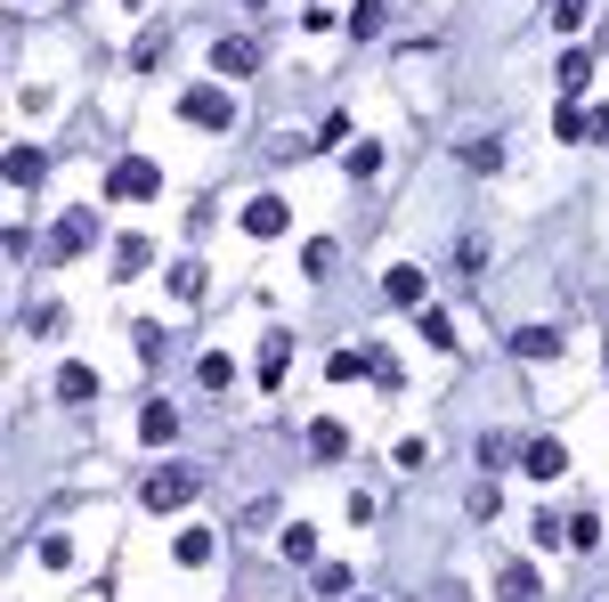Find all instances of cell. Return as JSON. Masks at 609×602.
Listing matches in <instances>:
<instances>
[{"label":"cell","instance_id":"cell-1","mask_svg":"<svg viewBox=\"0 0 609 602\" xmlns=\"http://www.w3.org/2000/svg\"><path fill=\"white\" fill-rule=\"evenodd\" d=\"M139 505H146V513H187V505H196V472H187V464H163L155 481L139 489Z\"/></svg>","mask_w":609,"mask_h":602},{"label":"cell","instance_id":"cell-2","mask_svg":"<svg viewBox=\"0 0 609 602\" xmlns=\"http://www.w3.org/2000/svg\"><path fill=\"white\" fill-rule=\"evenodd\" d=\"M179 114L196 122V131H228V122H236V107H228V90H220V81H196V90L179 98Z\"/></svg>","mask_w":609,"mask_h":602},{"label":"cell","instance_id":"cell-3","mask_svg":"<svg viewBox=\"0 0 609 602\" xmlns=\"http://www.w3.org/2000/svg\"><path fill=\"white\" fill-rule=\"evenodd\" d=\"M107 196H131V204H146V196H163V172L146 155H122L114 172H107Z\"/></svg>","mask_w":609,"mask_h":602},{"label":"cell","instance_id":"cell-4","mask_svg":"<svg viewBox=\"0 0 609 602\" xmlns=\"http://www.w3.org/2000/svg\"><path fill=\"white\" fill-rule=\"evenodd\" d=\"M90 237H98V220H90V212H57L49 253H57V261H74V253H90Z\"/></svg>","mask_w":609,"mask_h":602},{"label":"cell","instance_id":"cell-5","mask_svg":"<svg viewBox=\"0 0 609 602\" xmlns=\"http://www.w3.org/2000/svg\"><path fill=\"white\" fill-rule=\"evenodd\" d=\"M520 472H529V481H561V472H569V448L561 440H529L520 448Z\"/></svg>","mask_w":609,"mask_h":602},{"label":"cell","instance_id":"cell-6","mask_svg":"<svg viewBox=\"0 0 609 602\" xmlns=\"http://www.w3.org/2000/svg\"><path fill=\"white\" fill-rule=\"evenodd\" d=\"M292 212H285V196H252L244 204V237H285Z\"/></svg>","mask_w":609,"mask_h":602},{"label":"cell","instance_id":"cell-7","mask_svg":"<svg viewBox=\"0 0 609 602\" xmlns=\"http://www.w3.org/2000/svg\"><path fill=\"white\" fill-rule=\"evenodd\" d=\"M285 375H292V342H285V335H268V342H261V359H252V383L277 391Z\"/></svg>","mask_w":609,"mask_h":602},{"label":"cell","instance_id":"cell-8","mask_svg":"<svg viewBox=\"0 0 609 602\" xmlns=\"http://www.w3.org/2000/svg\"><path fill=\"white\" fill-rule=\"evenodd\" d=\"M139 440H146V448H171V440H179V407H171V399H146Z\"/></svg>","mask_w":609,"mask_h":602},{"label":"cell","instance_id":"cell-9","mask_svg":"<svg viewBox=\"0 0 609 602\" xmlns=\"http://www.w3.org/2000/svg\"><path fill=\"white\" fill-rule=\"evenodd\" d=\"M503 350H512V359H561V335H553V326H512Z\"/></svg>","mask_w":609,"mask_h":602},{"label":"cell","instance_id":"cell-10","mask_svg":"<svg viewBox=\"0 0 609 602\" xmlns=\"http://www.w3.org/2000/svg\"><path fill=\"white\" fill-rule=\"evenodd\" d=\"M252 66H261V50H252L244 33H236V41H212V74H220V81H236V74H252Z\"/></svg>","mask_w":609,"mask_h":602},{"label":"cell","instance_id":"cell-11","mask_svg":"<svg viewBox=\"0 0 609 602\" xmlns=\"http://www.w3.org/2000/svg\"><path fill=\"white\" fill-rule=\"evenodd\" d=\"M57 399H66V407H90V399H98V366H57Z\"/></svg>","mask_w":609,"mask_h":602},{"label":"cell","instance_id":"cell-12","mask_svg":"<svg viewBox=\"0 0 609 602\" xmlns=\"http://www.w3.org/2000/svg\"><path fill=\"white\" fill-rule=\"evenodd\" d=\"M496 602H536V570L529 562H503L496 570Z\"/></svg>","mask_w":609,"mask_h":602},{"label":"cell","instance_id":"cell-13","mask_svg":"<svg viewBox=\"0 0 609 602\" xmlns=\"http://www.w3.org/2000/svg\"><path fill=\"white\" fill-rule=\"evenodd\" d=\"M553 139H561V147H577V139H594V114L561 98V107H553Z\"/></svg>","mask_w":609,"mask_h":602},{"label":"cell","instance_id":"cell-14","mask_svg":"<svg viewBox=\"0 0 609 602\" xmlns=\"http://www.w3.org/2000/svg\"><path fill=\"white\" fill-rule=\"evenodd\" d=\"M155 261V237H114V277H139Z\"/></svg>","mask_w":609,"mask_h":602},{"label":"cell","instance_id":"cell-15","mask_svg":"<svg viewBox=\"0 0 609 602\" xmlns=\"http://www.w3.org/2000/svg\"><path fill=\"white\" fill-rule=\"evenodd\" d=\"M342 448H350V424H333V415H318V424H309V456H325V464H333Z\"/></svg>","mask_w":609,"mask_h":602},{"label":"cell","instance_id":"cell-16","mask_svg":"<svg viewBox=\"0 0 609 602\" xmlns=\"http://www.w3.org/2000/svg\"><path fill=\"white\" fill-rule=\"evenodd\" d=\"M383 294H390L398 309H414V302H423V269H407V261H398L390 277H383Z\"/></svg>","mask_w":609,"mask_h":602},{"label":"cell","instance_id":"cell-17","mask_svg":"<svg viewBox=\"0 0 609 602\" xmlns=\"http://www.w3.org/2000/svg\"><path fill=\"white\" fill-rule=\"evenodd\" d=\"M285 562H318V522H285Z\"/></svg>","mask_w":609,"mask_h":602},{"label":"cell","instance_id":"cell-18","mask_svg":"<svg viewBox=\"0 0 609 602\" xmlns=\"http://www.w3.org/2000/svg\"><path fill=\"white\" fill-rule=\"evenodd\" d=\"M212 546H220V537H212V529H179V546H171V562H187V570H203V562H212Z\"/></svg>","mask_w":609,"mask_h":602},{"label":"cell","instance_id":"cell-19","mask_svg":"<svg viewBox=\"0 0 609 602\" xmlns=\"http://www.w3.org/2000/svg\"><path fill=\"white\" fill-rule=\"evenodd\" d=\"M594 81V50H561V98H577Z\"/></svg>","mask_w":609,"mask_h":602},{"label":"cell","instance_id":"cell-20","mask_svg":"<svg viewBox=\"0 0 609 602\" xmlns=\"http://www.w3.org/2000/svg\"><path fill=\"white\" fill-rule=\"evenodd\" d=\"M196 383H203V391H228V383H236V359H228V350H203V359H196Z\"/></svg>","mask_w":609,"mask_h":602},{"label":"cell","instance_id":"cell-21","mask_svg":"<svg viewBox=\"0 0 609 602\" xmlns=\"http://www.w3.org/2000/svg\"><path fill=\"white\" fill-rule=\"evenodd\" d=\"M342 172H350V179H374V172H383V147H374V139H358V147L342 155Z\"/></svg>","mask_w":609,"mask_h":602},{"label":"cell","instance_id":"cell-22","mask_svg":"<svg viewBox=\"0 0 609 602\" xmlns=\"http://www.w3.org/2000/svg\"><path fill=\"white\" fill-rule=\"evenodd\" d=\"M41 172H49V163H41V147H9V179H16V188H33Z\"/></svg>","mask_w":609,"mask_h":602},{"label":"cell","instance_id":"cell-23","mask_svg":"<svg viewBox=\"0 0 609 602\" xmlns=\"http://www.w3.org/2000/svg\"><path fill=\"white\" fill-rule=\"evenodd\" d=\"M203 294V261H171V302H196Z\"/></svg>","mask_w":609,"mask_h":602},{"label":"cell","instance_id":"cell-24","mask_svg":"<svg viewBox=\"0 0 609 602\" xmlns=\"http://www.w3.org/2000/svg\"><path fill=\"white\" fill-rule=\"evenodd\" d=\"M33 554H41L49 570H66V562H74V537H66V529H41V546H33Z\"/></svg>","mask_w":609,"mask_h":602},{"label":"cell","instance_id":"cell-25","mask_svg":"<svg viewBox=\"0 0 609 602\" xmlns=\"http://www.w3.org/2000/svg\"><path fill=\"white\" fill-rule=\"evenodd\" d=\"M464 163H472V172H496V163H503V139H464Z\"/></svg>","mask_w":609,"mask_h":602},{"label":"cell","instance_id":"cell-26","mask_svg":"<svg viewBox=\"0 0 609 602\" xmlns=\"http://www.w3.org/2000/svg\"><path fill=\"white\" fill-rule=\"evenodd\" d=\"M536 546H544V554H553V546H569V522H561V513H553V505H544V513H536Z\"/></svg>","mask_w":609,"mask_h":602},{"label":"cell","instance_id":"cell-27","mask_svg":"<svg viewBox=\"0 0 609 602\" xmlns=\"http://www.w3.org/2000/svg\"><path fill=\"white\" fill-rule=\"evenodd\" d=\"M350 33H358V41L383 33V0H358V9H350Z\"/></svg>","mask_w":609,"mask_h":602},{"label":"cell","instance_id":"cell-28","mask_svg":"<svg viewBox=\"0 0 609 602\" xmlns=\"http://www.w3.org/2000/svg\"><path fill=\"white\" fill-rule=\"evenodd\" d=\"M423 342H431V350H455V326H447V309H423Z\"/></svg>","mask_w":609,"mask_h":602},{"label":"cell","instance_id":"cell-29","mask_svg":"<svg viewBox=\"0 0 609 602\" xmlns=\"http://www.w3.org/2000/svg\"><path fill=\"white\" fill-rule=\"evenodd\" d=\"M585 17H594V0H553V25H561V33H577Z\"/></svg>","mask_w":609,"mask_h":602},{"label":"cell","instance_id":"cell-30","mask_svg":"<svg viewBox=\"0 0 609 602\" xmlns=\"http://www.w3.org/2000/svg\"><path fill=\"white\" fill-rule=\"evenodd\" d=\"M318 147H350V114H342V107L318 122Z\"/></svg>","mask_w":609,"mask_h":602},{"label":"cell","instance_id":"cell-31","mask_svg":"<svg viewBox=\"0 0 609 602\" xmlns=\"http://www.w3.org/2000/svg\"><path fill=\"white\" fill-rule=\"evenodd\" d=\"M479 464L503 472V464H512V440H503V431H488V440H479Z\"/></svg>","mask_w":609,"mask_h":602},{"label":"cell","instance_id":"cell-32","mask_svg":"<svg viewBox=\"0 0 609 602\" xmlns=\"http://www.w3.org/2000/svg\"><path fill=\"white\" fill-rule=\"evenodd\" d=\"M496 505H503V489H496V481H479V489H472V522H488Z\"/></svg>","mask_w":609,"mask_h":602},{"label":"cell","instance_id":"cell-33","mask_svg":"<svg viewBox=\"0 0 609 602\" xmlns=\"http://www.w3.org/2000/svg\"><path fill=\"white\" fill-rule=\"evenodd\" d=\"M318 594H350V570L342 562H318Z\"/></svg>","mask_w":609,"mask_h":602},{"label":"cell","instance_id":"cell-34","mask_svg":"<svg viewBox=\"0 0 609 602\" xmlns=\"http://www.w3.org/2000/svg\"><path fill=\"white\" fill-rule=\"evenodd\" d=\"M594 139H609V98H601V107H594Z\"/></svg>","mask_w":609,"mask_h":602},{"label":"cell","instance_id":"cell-35","mask_svg":"<svg viewBox=\"0 0 609 602\" xmlns=\"http://www.w3.org/2000/svg\"><path fill=\"white\" fill-rule=\"evenodd\" d=\"M601 50H609V17H601Z\"/></svg>","mask_w":609,"mask_h":602},{"label":"cell","instance_id":"cell-36","mask_svg":"<svg viewBox=\"0 0 609 602\" xmlns=\"http://www.w3.org/2000/svg\"><path fill=\"white\" fill-rule=\"evenodd\" d=\"M122 9H146V0H122Z\"/></svg>","mask_w":609,"mask_h":602}]
</instances>
